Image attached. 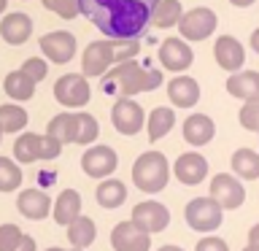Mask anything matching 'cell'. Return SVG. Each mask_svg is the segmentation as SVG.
I'll list each match as a JSON object with an SVG mask.
<instances>
[{"mask_svg":"<svg viewBox=\"0 0 259 251\" xmlns=\"http://www.w3.org/2000/svg\"><path fill=\"white\" fill-rule=\"evenodd\" d=\"M44 3L46 11L57 14L60 19H76V16L81 14L78 11V0H40Z\"/></svg>","mask_w":259,"mask_h":251,"instance_id":"e575fe53","label":"cell"},{"mask_svg":"<svg viewBox=\"0 0 259 251\" xmlns=\"http://www.w3.org/2000/svg\"><path fill=\"white\" fill-rule=\"evenodd\" d=\"M6 6H8V0H0V14L6 11Z\"/></svg>","mask_w":259,"mask_h":251,"instance_id":"7dc6e473","label":"cell"},{"mask_svg":"<svg viewBox=\"0 0 259 251\" xmlns=\"http://www.w3.org/2000/svg\"><path fill=\"white\" fill-rule=\"evenodd\" d=\"M111 121H113V130L119 135L133 138L146 127V111L133 97H116V103L111 108Z\"/></svg>","mask_w":259,"mask_h":251,"instance_id":"52a82bcc","label":"cell"},{"mask_svg":"<svg viewBox=\"0 0 259 251\" xmlns=\"http://www.w3.org/2000/svg\"><path fill=\"white\" fill-rule=\"evenodd\" d=\"M181 14H184L181 0H159L151 11V24L159 30H167V27H173V24H178Z\"/></svg>","mask_w":259,"mask_h":251,"instance_id":"f546056e","label":"cell"},{"mask_svg":"<svg viewBox=\"0 0 259 251\" xmlns=\"http://www.w3.org/2000/svg\"><path fill=\"white\" fill-rule=\"evenodd\" d=\"M248 243H251V246H259V224H254L248 230Z\"/></svg>","mask_w":259,"mask_h":251,"instance_id":"b9f144b4","label":"cell"},{"mask_svg":"<svg viewBox=\"0 0 259 251\" xmlns=\"http://www.w3.org/2000/svg\"><path fill=\"white\" fill-rule=\"evenodd\" d=\"M194 52L184 38H165L159 46V65L173 73H184L186 68H192Z\"/></svg>","mask_w":259,"mask_h":251,"instance_id":"2e32d148","label":"cell"},{"mask_svg":"<svg viewBox=\"0 0 259 251\" xmlns=\"http://www.w3.org/2000/svg\"><path fill=\"white\" fill-rule=\"evenodd\" d=\"M16 211L30 222H44L46 216H52V197L46 194V189L30 186L16 194Z\"/></svg>","mask_w":259,"mask_h":251,"instance_id":"9a60e30c","label":"cell"},{"mask_svg":"<svg viewBox=\"0 0 259 251\" xmlns=\"http://www.w3.org/2000/svg\"><path fill=\"white\" fill-rule=\"evenodd\" d=\"M227 92L238 100H259V73L256 70H235L227 78Z\"/></svg>","mask_w":259,"mask_h":251,"instance_id":"603a6c76","label":"cell"},{"mask_svg":"<svg viewBox=\"0 0 259 251\" xmlns=\"http://www.w3.org/2000/svg\"><path fill=\"white\" fill-rule=\"evenodd\" d=\"M76 133H78V111H62L52 116V121L46 124V135L57 138L62 146L76 143Z\"/></svg>","mask_w":259,"mask_h":251,"instance_id":"cb8c5ba5","label":"cell"},{"mask_svg":"<svg viewBox=\"0 0 259 251\" xmlns=\"http://www.w3.org/2000/svg\"><path fill=\"white\" fill-rule=\"evenodd\" d=\"M14 159L19 165H30V162L40 159V135L38 133H22L14 141Z\"/></svg>","mask_w":259,"mask_h":251,"instance_id":"f1b7e54d","label":"cell"},{"mask_svg":"<svg viewBox=\"0 0 259 251\" xmlns=\"http://www.w3.org/2000/svg\"><path fill=\"white\" fill-rule=\"evenodd\" d=\"M119 168V154L111 149V146H87V151L81 154V170H84V176L89 178H108L116 173Z\"/></svg>","mask_w":259,"mask_h":251,"instance_id":"30bf717a","label":"cell"},{"mask_svg":"<svg viewBox=\"0 0 259 251\" xmlns=\"http://www.w3.org/2000/svg\"><path fill=\"white\" fill-rule=\"evenodd\" d=\"M111 248L113 251H151V235L138 230V227L124 219L116 222L111 230Z\"/></svg>","mask_w":259,"mask_h":251,"instance_id":"4fadbf2b","label":"cell"},{"mask_svg":"<svg viewBox=\"0 0 259 251\" xmlns=\"http://www.w3.org/2000/svg\"><path fill=\"white\" fill-rule=\"evenodd\" d=\"M70 251H87V248H70Z\"/></svg>","mask_w":259,"mask_h":251,"instance_id":"681fc988","label":"cell"},{"mask_svg":"<svg viewBox=\"0 0 259 251\" xmlns=\"http://www.w3.org/2000/svg\"><path fill=\"white\" fill-rule=\"evenodd\" d=\"M170 181V162L162 151H143L133 165V184L143 194H159Z\"/></svg>","mask_w":259,"mask_h":251,"instance_id":"3957f363","label":"cell"},{"mask_svg":"<svg viewBox=\"0 0 259 251\" xmlns=\"http://www.w3.org/2000/svg\"><path fill=\"white\" fill-rule=\"evenodd\" d=\"M95 200H97V205L105 208V211H116L127 202V184L119 181V178H113V176L100 178V184H97V189H95Z\"/></svg>","mask_w":259,"mask_h":251,"instance_id":"7402d4cb","label":"cell"},{"mask_svg":"<svg viewBox=\"0 0 259 251\" xmlns=\"http://www.w3.org/2000/svg\"><path fill=\"white\" fill-rule=\"evenodd\" d=\"M111 65H113V40L111 38L92 40L87 46L84 57H81V73L87 78H100Z\"/></svg>","mask_w":259,"mask_h":251,"instance_id":"7c38bea8","label":"cell"},{"mask_svg":"<svg viewBox=\"0 0 259 251\" xmlns=\"http://www.w3.org/2000/svg\"><path fill=\"white\" fill-rule=\"evenodd\" d=\"M232 176H238L240 181H256L259 178V151L254 149H238L230 157Z\"/></svg>","mask_w":259,"mask_h":251,"instance_id":"4316f807","label":"cell"},{"mask_svg":"<svg viewBox=\"0 0 259 251\" xmlns=\"http://www.w3.org/2000/svg\"><path fill=\"white\" fill-rule=\"evenodd\" d=\"M103 92L105 95H119V97H135L141 92H154L162 87V70L149 68L135 60L119 62L116 68L103 73Z\"/></svg>","mask_w":259,"mask_h":251,"instance_id":"7a4b0ae2","label":"cell"},{"mask_svg":"<svg viewBox=\"0 0 259 251\" xmlns=\"http://www.w3.org/2000/svg\"><path fill=\"white\" fill-rule=\"evenodd\" d=\"M89 97H92V89L84 73H65L54 81V100L62 108H84Z\"/></svg>","mask_w":259,"mask_h":251,"instance_id":"8992f818","label":"cell"},{"mask_svg":"<svg viewBox=\"0 0 259 251\" xmlns=\"http://www.w3.org/2000/svg\"><path fill=\"white\" fill-rule=\"evenodd\" d=\"M62 154V143L52 135H40V159H57Z\"/></svg>","mask_w":259,"mask_h":251,"instance_id":"ab89813d","label":"cell"},{"mask_svg":"<svg viewBox=\"0 0 259 251\" xmlns=\"http://www.w3.org/2000/svg\"><path fill=\"white\" fill-rule=\"evenodd\" d=\"M194 251H230V243H227L224 238H219V235H202V238L197 240V246H194Z\"/></svg>","mask_w":259,"mask_h":251,"instance_id":"f35d334b","label":"cell"},{"mask_svg":"<svg viewBox=\"0 0 259 251\" xmlns=\"http://www.w3.org/2000/svg\"><path fill=\"white\" fill-rule=\"evenodd\" d=\"M184 141L192 146V149H200V146H208L216 135V124L208 113H192V116L184 119Z\"/></svg>","mask_w":259,"mask_h":251,"instance_id":"ac0fdd59","label":"cell"},{"mask_svg":"<svg viewBox=\"0 0 259 251\" xmlns=\"http://www.w3.org/2000/svg\"><path fill=\"white\" fill-rule=\"evenodd\" d=\"M46 251H68V248H62V246H49Z\"/></svg>","mask_w":259,"mask_h":251,"instance_id":"bcb514c9","label":"cell"},{"mask_svg":"<svg viewBox=\"0 0 259 251\" xmlns=\"http://www.w3.org/2000/svg\"><path fill=\"white\" fill-rule=\"evenodd\" d=\"M65 232H68L70 248H89L97 238V224H95L92 216L81 214L78 219H73V222L65 227Z\"/></svg>","mask_w":259,"mask_h":251,"instance_id":"d4e9b609","label":"cell"},{"mask_svg":"<svg viewBox=\"0 0 259 251\" xmlns=\"http://www.w3.org/2000/svg\"><path fill=\"white\" fill-rule=\"evenodd\" d=\"M27 121H30V116L22 105H16V103L0 105V130H3V135L6 133H22L27 127Z\"/></svg>","mask_w":259,"mask_h":251,"instance_id":"4dcf8cb0","label":"cell"},{"mask_svg":"<svg viewBox=\"0 0 259 251\" xmlns=\"http://www.w3.org/2000/svg\"><path fill=\"white\" fill-rule=\"evenodd\" d=\"M184 219H186V227L200 235H210L216 232L224 222V208L219 205L213 197H194L186 202L184 208Z\"/></svg>","mask_w":259,"mask_h":251,"instance_id":"277c9868","label":"cell"},{"mask_svg":"<svg viewBox=\"0 0 259 251\" xmlns=\"http://www.w3.org/2000/svg\"><path fill=\"white\" fill-rule=\"evenodd\" d=\"M159 0H78V11L105 38H138L151 27V11Z\"/></svg>","mask_w":259,"mask_h":251,"instance_id":"6da1fadb","label":"cell"},{"mask_svg":"<svg viewBox=\"0 0 259 251\" xmlns=\"http://www.w3.org/2000/svg\"><path fill=\"white\" fill-rule=\"evenodd\" d=\"M22 227L19 224H14V222H6V224H0V251H14L16 248V243L22 240Z\"/></svg>","mask_w":259,"mask_h":251,"instance_id":"74e56055","label":"cell"},{"mask_svg":"<svg viewBox=\"0 0 259 251\" xmlns=\"http://www.w3.org/2000/svg\"><path fill=\"white\" fill-rule=\"evenodd\" d=\"M243 251H259V246H251V243H248V246L243 248Z\"/></svg>","mask_w":259,"mask_h":251,"instance_id":"c3c4849f","label":"cell"},{"mask_svg":"<svg viewBox=\"0 0 259 251\" xmlns=\"http://www.w3.org/2000/svg\"><path fill=\"white\" fill-rule=\"evenodd\" d=\"M238 119H240V127H243V130H248V133H256V135H259V100L243 103Z\"/></svg>","mask_w":259,"mask_h":251,"instance_id":"d590c367","label":"cell"},{"mask_svg":"<svg viewBox=\"0 0 259 251\" xmlns=\"http://www.w3.org/2000/svg\"><path fill=\"white\" fill-rule=\"evenodd\" d=\"M138 52H141V40H138V38H119V40H113V65L135 60Z\"/></svg>","mask_w":259,"mask_h":251,"instance_id":"836d02e7","label":"cell"},{"mask_svg":"<svg viewBox=\"0 0 259 251\" xmlns=\"http://www.w3.org/2000/svg\"><path fill=\"white\" fill-rule=\"evenodd\" d=\"M14 251H38V243H35V238H32V235H22V240L16 243Z\"/></svg>","mask_w":259,"mask_h":251,"instance_id":"60d3db41","label":"cell"},{"mask_svg":"<svg viewBox=\"0 0 259 251\" xmlns=\"http://www.w3.org/2000/svg\"><path fill=\"white\" fill-rule=\"evenodd\" d=\"M173 124H176V111L167 108V105H159V108H154L149 113V119H146V135H149L151 143H157L173 130Z\"/></svg>","mask_w":259,"mask_h":251,"instance_id":"484cf974","label":"cell"},{"mask_svg":"<svg viewBox=\"0 0 259 251\" xmlns=\"http://www.w3.org/2000/svg\"><path fill=\"white\" fill-rule=\"evenodd\" d=\"M230 3H232L235 8H248L251 3H256V0H230Z\"/></svg>","mask_w":259,"mask_h":251,"instance_id":"ee69618b","label":"cell"},{"mask_svg":"<svg viewBox=\"0 0 259 251\" xmlns=\"http://www.w3.org/2000/svg\"><path fill=\"white\" fill-rule=\"evenodd\" d=\"M167 97L176 108H194L200 103V84L192 76H176L167 84Z\"/></svg>","mask_w":259,"mask_h":251,"instance_id":"ffe728a7","label":"cell"},{"mask_svg":"<svg viewBox=\"0 0 259 251\" xmlns=\"http://www.w3.org/2000/svg\"><path fill=\"white\" fill-rule=\"evenodd\" d=\"M216 24H219V16L205 6H197V8H189V11L181 14L178 19V32H181L184 40H205L216 32Z\"/></svg>","mask_w":259,"mask_h":251,"instance_id":"5b68a950","label":"cell"},{"mask_svg":"<svg viewBox=\"0 0 259 251\" xmlns=\"http://www.w3.org/2000/svg\"><path fill=\"white\" fill-rule=\"evenodd\" d=\"M157 251H184L181 246H173V243H165V246H159Z\"/></svg>","mask_w":259,"mask_h":251,"instance_id":"f6af8a7d","label":"cell"},{"mask_svg":"<svg viewBox=\"0 0 259 251\" xmlns=\"http://www.w3.org/2000/svg\"><path fill=\"white\" fill-rule=\"evenodd\" d=\"M251 49H254V52L259 54V27H256L254 32H251Z\"/></svg>","mask_w":259,"mask_h":251,"instance_id":"7bdbcfd3","label":"cell"},{"mask_svg":"<svg viewBox=\"0 0 259 251\" xmlns=\"http://www.w3.org/2000/svg\"><path fill=\"white\" fill-rule=\"evenodd\" d=\"M32 35V19L22 11H14V14H6L3 22H0V38L11 46H22L27 44Z\"/></svg>","mask_w":259,"mask_h":251,"instance_id":"d6986e66","label":"cell"},{"mask_svg":"<svg viewBox=\"0 0 259 251\" xmlns=\"http://www.w3.org/2000/svg\"><path fill=\"white\" fill-rule=\"evenodd\" d=\"M213 57H216V65L224 68L227 73H235L246 65V49L235 35H219L213 44Z\"/></svg>","mask_w":259,"mask_h":251,"instance_id":"e0dca14e","label":"cell"},{"mask_svg":"<svg viewBox=\"0 0 259 251\" xmlns=\"http://www.w3.org/2000/svg\"><path fill=\"white\" fill-rule=\"evenodd\" d=\"M0 141H3V130H0Z\"/></svg>","mask_w":259,"mask_h":251,"instance_id":"f907efd6","label":"cell"},{"mask_svg":"<svg viewBox=\"0 0 259 251\" xmlns=\"http://www.w3.org/2000/svg\"><path fill=\"white\" fill-rule=\"evenodd\" d=\"M173 176L178 184L184 186H197L208 178V159L197 151H184L181 157L173 162Z\"/></svg>","mask_w":259,"mask_h":251,"instance_id":"5bb4252c","label":"cell"},{"mask_svg":"<svg viewBox=\"0 0 259 251\" xmlns=\"http://www.w3.org/2000/svg\"><path fill=\"white\" fill-rule=\"evenodd\" d=\"M22 168L11 157H0V192H16L22 186Z\"/></svg>","mask_w":259,"mask_h":251,"instance_id":"1f68e13d","label":"cell"},{"mask_svg":"<svg viewBox=\"0 0 259 251\" xmlns=\"http://www.w3.org/2000/svg\"><path fill=\"white\" fill-rule=\"evenodd\" d=\"M208 197H213L224 211H238L243 202H246V186H243V181L232 173H216L210 178Z\"/></svg>","mask_w":259,"mask_h":251,"instance_id":"ba28073f","label":"cell"},{"mask_svg":"<svg viewBox=\"0 0 259 251\" xmlns=\"http://www.w3.org/2000/svg\"><path fill=\"white\" fill-rule=\"evenodd\" d=\"M130 222H133L138 230L157 235V232H165L170 227V211H167L165 202H159V200H143L133 208Z\"/></svg>","mask_w":259,"mask_h":251,"instance_id":"9c48e42d","label":"cell"},{"mask_svg":"<svg viewBox=\"0 0 259 251\" xmlns=\"http://www.w3.org/2000/svg\"><path fill=\"white\" fill-rule=\"evenodd\" d=\"M84 202H81V194L76 189H62L57 194V200H52V219L60 227H68L73 219H78L84 214Z\"/></svg>","mask_w":259,"mask_h":251,"instance_id":"44dd1931","label":"cell"},{"mask_svg":"<svg viewBox=\"0 0 259 251\" xmlns=\"http://www.w3.org/2000/svg\"><path fill=\"white\" fill-rule=\"evenodd\" d=\"M19 70H22L30 81L40 84V81L46 78V73H49V62L44 60V57H30V60H24V62H22V68H19Z\"/></svg>","mask_w":259,"mask_h":251,"instance_id":"8d00e7d4","label":"cell"},{"mask_svg":"<svg viewBox=\"0 0 259 251\" xmlns=\"http://www.w3.org/2000/svg\"><path fill=\"white\" fill-rule=\"evenodd\" d=\"M100 135V124L92 113L87 111H78V133H76V143L78 146H92Z\"/></svg>","mask_w":259,"mask_h":251,"instance_id":"d6a6232c","label":"cell"},{"mask_svg":"<svg viewBox=\"0 0 259 251\" xmlns=\"http://www.w3.org/2000/svg\"><path fill=\"white\" fill-rule=\"evenodd\" d=\"M3 89H6V95L11 97V100L27 103L30 97L35 95V81H30L22 70H11L6 76V81H3Z\"/></svg>","mask_w":259,"mask_h":251,"instance_id":"83f0119b","label":"cell"},{"mask_svg":"<svg viewBox=\"0 0 259 251\" xmlns=\"http://www.w3.org/2000/svg\"><path fill=\"white\" fill-rule=\"evenodd\" d=\"M38 46H40V52H44V60L54 62V65H68L73 57H76V35L68 30L46 32Z\"/></svg>","mask_w":259,"mask_h":251,"instance_id":"8fae6325","label":"cell"}]
</instances>
